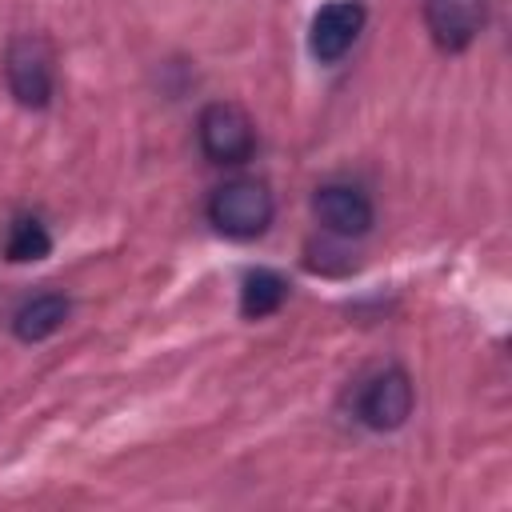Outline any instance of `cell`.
<instances>
[{
	"label": "cell",
	"instance_id": "7",
	"mask_svg": "<svg viewBox=\"0 0 512 512\" xmlns=\"http://www.w3.org/2000/svg\"><path fill=\"white\" fill-rule=\"evenodd\" d=\"M312 212L340 240L364 236L372 228V216H376L368 192H360L356 184H320L312 192Z\"/></svg>",
	"mask_w": 512,
	"mask_h": 512
},
{
	"label": "cell",
	"instance_id": "1",
	"mask_svg": "<svg viewBox=\"0 0 512 512\" xmlns=\"http://www.w3.org/2000/svg\"><path fill=\"white\" fill-rule=\"evenodd\" d=\"M276 216L272 192L260 180H228L212 192L208 200V220L216 232L232 236V240H256L268 232Z\"/></svg>",
	"mask_w": 512,
	"mask_h": 512
},
{
	"label": "cell",
	"instance_id": "2",
	"mask_svg": "<svg viewBox=\"0 0 512 512\" xmlns=\"http://www.w3.org/2000/svg\"><path fill=\"white\" fill-rule=\"evenodd\" d=\"M4 84L24 108H44L52 100V48L44 36H16L4 52Z\"/></svg>",
	"mask_w": 512,
	"mask_h": 512
},
{
	"label": "cell",
	"instance_id": "3",
	"mask_svg": "<svg viewBox=\"0 0 512 512\" xmlns=\"http://www.w3.org/2000/svg\"><path fill=\"white\" fill-rule=\"evenodd\" d=\"M196 136H200V148L212 164H244L256 148V124L232 100L208 104L196 120Z\"/></svg>",
	"mask_w": 512,
	"mask_h": 512
},
{
	"label": "cell",
	"instance_id": "5",
	"mask_svg": "<svg viewBox=\"0 0 512 512\" xmlns=\"http://www.w3.org/2000/svg\"><path fill=\"white\" fill-rule=\"evenodd\" d=\"M488 20V0H424V28L440 52H464Z\"/></svg>",
	"mask_w": 512,
	"mask_h": 512
},
{
	"label": "cell",
	"instance_id": "6",
	"mask_svg": "<svg viewBox=\"0 0 512 512\" xmlns=\"http://www.w3.org/2000/svg\"><path fill=\"white\" fill-rule=\"evenodd\" d=\"M364 4L360 0H328L324 8H316L312 24H308V48L320 64H336L360 36L364 28Z\"/></svg>",
	"mask_w": 512,
	"mask_h": 512
},
{
	"label": "cell",
	"instance_id": "8",
	"mask_svg": "<svg viewBox=\"0 0 512 512\" xmlns=\"http://www.w3.org/2000/svg\"><path fill=\"white\" fill-rule=\"evenodd\" d=\"M68 312H72L68 296H60V292H40V296H32V300H24V304L16 308L12 332H16L20 340H28V344H32V340H48L52 332L64 328Z\"/></svg>",
	"mask_w": 512,
	"mask_h": 512
},
{
	"label": "cell",
	"instance_id": "10",
	"mask_svg": "<svg viewBox=\"0 0 512 512\" xmlns=\"http://www.w3.org/2000/svg\"><path fill=\"white\" fill-rule=\"evenodd\" d=\"M52 252V236L48 228L36 220V216H16L8 224V236H4V256L12 264H32V260H44Z\"/></svg>",
	"mask_w": 512,
	"mask_h": 512
},
{
	"label": "cell",
	"instance_id": "4",
	"mask_svg": "<svg viewBox=\"0 0 512 512\" xmlns=\"http://www.w3.org/2000/svg\"><path fill=\"white\" fill-rule=\"evenodd\" d=\"M412 400H416V392H412L408 372H404V368H384V372H376V376L360 388V396H356V416H360V424H368L372 432H392V428H400V424L412 416Z\"/></svg>",
	"mask_w": 512,
	"mask_h": 512
},
{
	"label": "cell",
	"instance_id": "9",
	"mask_svg": "<svg viewBox=\"0 0 512 512\" xmlns=\"http://www.w3.org/2000/svg\"><path fill=\"white\" fill-rule=\"evenodd\" d=\"M288 300V280L272 268H256L244 276L240 284V316L244 320H260V316H272L280 304Z\"/></svg>",
	"mask_w": 512,
	"mask_h": 512
}]
</instances>
